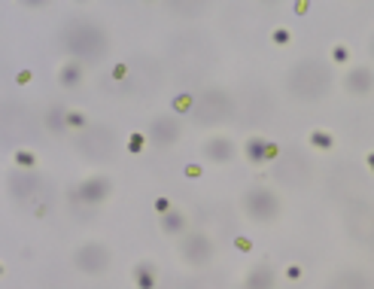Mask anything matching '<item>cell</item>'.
<instances>
[{
	"label": "cell",
	"instance_id": "1",
	"mask_svg": "<svg viewBox=\"0 0 374 289\" xmlns=\"http://www.w3.org/2000/svg\"><path fill=\"white\" fill-rule=\"evenodd\" d=\"M289 89L295 92V98H301V101L323 98L325 89H329V70L316 61H301L299 67H292V73H289Z\"/></svg>",
	"mask_w": 374,
	"mask_h": 289
},
{
	"label": "cell",
	"instance_id": "2",
	"mask_svg": "<svg viewBox=\"0 0 374 289\" xmlns=\"http://www.w3.org/2000/svg\"><path fill=\"white\" fill-rule=\"evenodd\" d=\"M70 49L82 58H98L104 52V34L92 25H76L70 27Z\"/></svg>",
	"mask_w": 374,
	"mask_h": 289
},
{
	"label": "cell",
	"instance_id": "3",
	"mask_svg": "<svg viewBox=\"0 0 374 289\" xmlns=\"http://www.w3.org/2000/svg\"><path fill=\"white\" fill-rule=\"evenodd\" d=\"M244 207H247V214L253 216V219H258V223H268V219L277 216L280 201H277V195H274V192H268V189H249L247 198H244Z\"/></svg>",
	"mask_w": 374,
	"mask_h": 289
},
{
	"label": "cell",
	"instance_id": "4",
	"mask_svg": "<svg viewBox=\"0 0 374 289\" xmlns=\"http://www.w3.org/2000/svg\"><path fill=\"white\" fill-rule=\"evenodd\" d=\"M76 149H80L85 159H107L113 152V134L107 128H98V125H94V128L85 131V137H80Z\"/></svg>",
	"mask_w": 374,
	"mask_h": 289
},
{
	"label": "cell",
	"instance_id": "5",
	"mask_svg": "<svg viewBox=\"0 0 374 289\" xmlns=\"http://www.w3.org/2000/svg\"><path fill=\"white\" fill-rule=\"evenodd\" d=\"M73 262L85 274H101V271H107V265H110V253H107V247H101V244H85L82 250H76Z\"/></svg>",
	"mask_w": 374,
	"mask_h": 289
},
{
	"label": "cell",
	"instance_id": "6",
	"mask_svg": "<svg viewBox=\"0 0 374 289\" xmlns=\"http://www.w3.org/2000/svg\"><path fill=\"white\" fill-rule=\"evenodd\" d=\"M195 113L201 116V122L213 125V122H223V116L232 113V104H228L225 94L210 92V94H204V98H201V104H198V110H195Z\"/></svg>",
	"mask_w": 374,
	"mask_h": 289
},
{
	"label": "cell",
	"instance_id": "7",
	"mask_svg": "<svg viewBox=\"0 0 374 289\" xmlns=\"http://www.w3.org/2000/svg\"><path fill=\"white\" fill-rule=\"evenodd\" d=\"M210 256H213V247H210V240L204 235H192L186 244H183V259L189 265H207Z\"/></svg>",
	"mask_w": 374,
	"mask_h": 289
},
{
	"label": "cell",
	"instance_id": "8",
	"mask_svg": "<svg viewBox=\"0 0 374 289\" xmlns=\"http://www.w3.org/2000/svg\"><path fill=\"white\" fill-rule=\"evenodd\" d=\"M107 192H110V180L107 177H92V180H85L80 189H76V201H82V204H98V201L107 198Z\"/></svg>",
	"mask_w": 374,
	"mask_h": 289
},
{
	"label": "cell",
	"instance_id": "9",
	"mask_svg": "<svg viewBox=\"0 0 374 289\" xmlns=\"http://www.w3.org/2000/svg\"><path fill=\"white\" fill-rule=\"evenodd\" d=\"M152 140L158 143V147H168V143H174L177 140V134H180V128H177V122L174 119H165V116H161V119H156L152 122Z\"/></svg>",
	"mask_w": 374,
	"mask_h": 289
},
{
	"label": "cell",
	"instance_id": "10",
	"mask_svg": "<svg viewBox=\"0 0 374 289\" xmlns=\"http://www.w3.org/2000/svg\"><path fill=\"white\" fill-rule=\"evenodd\" d=\"M344 85H347V92H353V94H368L371 85H374V76L366 70V67H356V70H350Z\"/></svg>",
	"mask_w": 374,
	"mask_h": 289
},
{
	"label": "cell",
	"instance_id": "11",
	"mask_svg": "<svg viewBox=\"0 0 374 289\" xmlns=\"http://www.w3.org/2000/svg\"><path fill=\"white\" fill-rule=\"evenodd\" d=\"M244 289H274V271L268 265H258L249 271Z\"/></svg>",
	"mask_w": 374,
	"mask_h": 289
},
{
	"label": "cell",
	"instance_id": "12",
	"mask_svg": "<svg viewBox=\"0 0 374 289\" xmlns=\"http://www.w3.org/2000/svg\"><path fill=\"white\" fill-rule=\"evenodd\" d=\"M207 156L213 159V161H228L235 156V147H232V140H225V137H216V140H210L207 143Z\"/></svg>",
	"mask_w": 374,
	"mask_h": 289
},
{
	"label": "cell",
	"instance_id": "13",
	"mask_svg": "<svg viewBox=\"0 0 374 289\" xmlns=\"http://www.w3.org/2000/svg\"><path fill=\"white\" fill-rule=\"evenodd\" d=\"M134 281H137V289H152V286H156V268H152V262H140L137 271H134Z\"/></svg>",
	"mask_w": 374,
	"mask_h": 289
},
{
	"label": "cell",
	"instance_id": "14",
	"mask_svg": "<svg viewBox=\"0 0 374 289\" xmlns=\"http://www.w3.org/2000/svg\"><path fill=\"white\" fill-rule=\"evenodd\" d=\"M161 228H165L168 235H180V231L186 228V216L180 214V210H168V214L161 216Z\"/></svg>",
	"mask_w": 374,
	"mask_h": 289
},
{
	"label": "cell",
	"instance_id": "15",
	"mask_svg": "<svg viewBox=\"0 0 374 289\" xmlns=\"http://www.w3.org/2000/svg\"><path fill=\"white\" fill-rule=\"evenodd\" d=\"M40 186V180H37V173H31V177H27V173H22V177H15L13 180V192L15 195H34V189Z\"/></svg>",
	"mask_w": 374,
	"mask_h": 289
},
{
	"label": "cell",
	"instance_id": "16",
	"mask_svg": "<svg viewBox=\"0 0 374 289\" xmlns=\"http://www.w3.org/2000/svg\"><path fill=\"white\" fill-rule=\"evenodd\" d=\"M80 67H76V64H67L64 67V70H61V85H64V89H73V85L76 82H80Z\"/></svg>",
	"mask_w": 374,
	"mask_h": 289
},
{
	"label": "cell",
	"instance_id": "17",
	"mask_svg": "<svg viewBox=\"0 0 374 289\" xmlns=\"http://www.w3.org/2000/svg\"><path fill=\"white\" fill-rule=\"evenodd\" d=\"M311 140L316 143V147H323V149H329V147H332V137H329V134H320V131H313V134H311Z\"/></svg>",
	"mask_w": 374,
	"mask_h": 289
},
{
	"label": "cell",
	"instance_id": "18",
	"mask_svg": "<svg viewBox=\"0 0 374 289\" xmlns=\"http://www.w3.org/2000/svg\"><path fill=\"white\" fill-rule=\"evenodd\" d=\"M49 125H52V128H55V131H61V128H64V125H67V122H61V110H55V113H49Z\"/></svg>",
	"mask_w": 374,
	"mask_h": 289
},
{
	"label": "cell",
	"instance_id": "19",
	"mask_svg": "<svg viewBox=\"0 0 374 289\" xmlns=\"http://www.w3.org/2000/svg\"><path fill=\"white\" fill-rule=\"evenodd\" d=\"M67 125H82V116L80 113H67Z\"/></svg>",
	"mask_w": 374,
	"mask_h": 289
},
{
	"label": "cell",
	"instance_id": "20",
	"mask_svg": "<svg viewBox=\"0 0 374 289\" xmlns=\"http://www.w3.org/2000/svg\"><path fill=\"white\" fill-rule=\"evenodd\" d=\"M274 40H277V43H286V40H289V34H286V31H277Z\"/></svg>",
	"mask_w": 374,
	"mask_h": 289
},
{
	"label": "cell",
	"instance_id": "21",
	"mask_svg": "<svg viewBox=\"0 0 374 289\" xmlns=\"http://www.w3.org/2000/svg\"><path fill=\"white\" fill-rule=\"evenodd\" d=\"M371 52H374V43H371Z\"/></svg>",
	"mask_w": 374,
	"mask_h": 289
}]
</instances>
